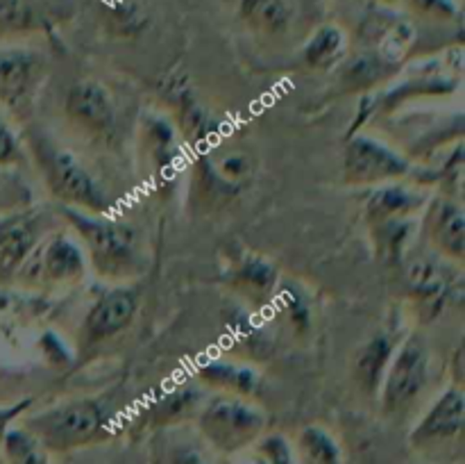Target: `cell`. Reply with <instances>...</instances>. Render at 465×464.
Returning a JSON list of instances; mask_svg holds the SVG:
<instances>
[{
    "label": "cell",
    "mask_w": 465,
    "mask_h": 464,
    "mask_svg": "<svg viewBox=\"0 0 465 464\" xmlns=\"http://www.w3.org/2000/svg\"><path fill=\"white\" fill-rule=\"evenodd\" d=\"M257 177V155L241 141L218 136L195 150L189 173V205L193 212L213 214L239 200Z\"/></svg>",
    "instance_id": "1"
},
{
    "label": "cell",
    "mask_w": 465,
    "mask_h": 464,
    "mask_svg": "<svg viewBox=\"0 0 465 464\" xmlns=\"http://www.w3.org/2000/svg\"><path fill=\"white\" fill-rule=\"evenodd\" d=\"M35 164L44 177L45 189L62 207L80 209L89 214H109L112 200L94 173L82 166L80 159L66 148H59L44 136H35L30 144Z\"/></svg>",
    "instance_id": "4"
},
{
    "label": "cell",
    "mask_w": 465,
    "mask_h": 464,
    "mask_svg": "<svg viewBox=\"0 0 465 464\" xmlns=\"http://www.w3.org/2000/svg\"><path fill=\"white\" fill-rule=\"evenodd\" d=\"M27 159L21 136L5 118H0V168H18Z\"/></svg>",
    "instance_id": "34"
},
{
    "label": "cell",
    "mask_w": 465,
    "mask_h": 464,
    "mask_svg": "<svg viewBox=\"0 0 465 464\" xmlns=\"http://www.w3.org/2000/svg\"><path fill=\"white\" fill-rule=\"evenodd\" d=\"M116 421L112 400L82 396L23 419V428L39 439L48 453H71L109 439Z\"/></svg>",
    "instance_id": "3"
},
{
    "label": "cell",
    "mask_w": 465,
    "mask_h": 464,
    "mask_svg": "<svg viewBox=\"0 0 465 464\" xmlns=\"http://www.w3.org/2000/svg\"><path fill=\"white\" fill-rule=\"evenodd\" d=\"M171 464H209L207 455L198 449V446L184 444L180 449L173 450Z\"/></svg>",
    "instance_id": "38"
},
{
    "label": "cell",
    "mask_w": 465,
    "mask_h": 464,
    "mask_svg": "<svg viewBox=\"0 0 465 464\" xmlns=\"http://www.w3.org/2000/svg\"><path fill=\"white\" fill-rule=\"evenodd\" d=\"M431 350L420 335L411 332L395 348L380 385L381 412L395 417L411 408L430 382Z\"/></svg>",
    "instance_id": "7"
},
{
    "label": "cell",
    "mask_w": 465,
    "mask_h": 464,
    "mask_svg": "<svg viewBox=\"0 0 465 464\" xmlns=\"http://www.w3.org/2000/svg\"><path fill=\"white\" fill-rule=\"evenodd\" d=\"M298 464H341V449L334 437L321 426H307L295 444Z\"/></svg>",
    "instance_id": "28"
},
{
    "label": "cell",
    "mask_w": 465,
    "mask_h": 464,
    "mask_svg": "<svg viewBox=\"0 0 465 464\" xmlns=\"http://www.w3.org/2000/svg\"><path fill=\"white\" fill-rule=\"evenodd\" d=\"M30 405H32V398H23L18 400V403L7 405V408H0V449H3V439L5 435H7L9 428L14 426V421H18V419L27 412Z\"/></svg>",
    "instance_id": "37"
},
{
    "label": "cell",
    "mask_w": 465,
    "mask_h": 464,
    "mask_svg": "<svg viewBox=\"0 0 465 464\" xmlns=\"http://www.w3.org/2000/svg\"><path fill=\"white\" fill-rule=\"evenodd\" d=\"M430 196L420 189L402 185V182H386L371 187V194L363 200V214L368 226L395 218H413L422 212Z\"/></svg>",
    "instance_id": "20"
},
{
    "label": "cell",
    "mask_w": 465,
    "mask_h": 464,
    "mask_svg": "<svg viewBox=\"0 0 465 464\" xmlns=\"http://www.w3.org/2000/svg\"><path fill=\"white\" fill-rule=\"evenodd\" d=\"M416 232L413 218H395V221L372 223L371 237L375 246V255L384 264H400L407 257L409 244Z\"/></svg>",
    "instance_id": "24"
},
{
    "label": "cell",
    "mask_w": 465,
    "mask_h": 464,
    "mask_svg": "<svg viewBox=\"0 0 465 464\" xmlns=\"http://www.w3.org/2000/svg\"><path fill=\"white\" fill-rule=\"evenodd\" d=\"M420 232L427 246L448 262L461 264L465 257V212L457 196H430L422 207Z\"/></svg>",
    "instance_id": "15"
},
{
    "label": "cell",
    "mask_w": 465,
    "mask_h": 464,
    "mask_svg": "<svg viewBox=\"0 0 465 464\" xmlns=\"http://www.w3.org/2000/svg\"><path fill=\"white\" fill-rule=\"evenodd\" d=\"M162 98L171 107L177 132L191 153L204 148L218 136H223V126L212 109L195 96L193 85L186 76H171L162 82Z\"/></svg>",
    "instance_id": "12"
},
{
    "label": "cell",
    "mask_w": 465,
    "mask_h": 464,
    "mask_svg": "<svg viewBox=\"0 0 465 464\" xmlns=\"http://www.w3.org/2000/svg\"><path fill=\"white\" fill-rule=\"evenodd\" d=\"M254 444H257V455L266 464H295L293 449L282 435L259 437Z\"/></svg>",
    "instance_id": "35"
},
{
    "label": "cell",
    "mask_w": 465,
    "mask_h": 464,
    "mask_svg": "<svg viewBox=\"0 0 465 464\" xmlns=\"http://www.w3.org/2000/svg\"><path fill=\"white\" fill-rule=\"evenodd\" d=\"M3 453L7 464H50L48 450L23 426L9 428L3 439Z\"/></svg>",
    "instance_id": "32"
},
{
    "label": "cell",
    "mask_w": 465,
    "mask_h": 464,
    "mask_svg": "<svg viewBox=\"0 0 465 464\" xmlns=\"http://www.w3.org/2000/svg\"><path fill=\"white\" fill-rule=\"evenodd\" d=\"M14 303H16V296L9 291V287H0V317L14 309Z\"/></svg>",
    "instance_id": "39"
},
{
    "label": "cell",
    "mask_w": 465,
    "mask_h": 464,
    "mask_svg": "<svg viewBox=\"0 0 465 464\" xmlns=\"http://www.w3.org/2000/svg\"><path fill=\"white\" fill-rule=\"evenodd\" d=\"M465 426V396L463 387H448L431 408L422 414L420 421L411 430L413 449H434V446L448 444L461 437Z\"/></svg>",
    "instance_id": "17"
},
{
    "label": "cell",
    "mask_w": 465,
    "mask_h": 464,
    "mask_svg": "<svg viewBox=\"0 0 465 464\" xmlns=\"http://www.w3.org/2000/svg\"><path fill=\"white\" fill-rule=\"evenodd\" d=\"M139 303L141 291L136 285L121 282L104 289L82 318V326L77 330V359L82 362L100 346L123 335L134 321Z\"/></svg>",
    "instance_id": "9"
},
{
    "label": "cell",
    "mask_w": 465,
    "mask_h": 464,
    "mask_svg": "<svg viewBox=\"0 0 465 464\" xmlns=\"http://www.w3.org/2000/svg\"><path fill=\"white\" fill-rule=\"evenodd\" d=\"M89 262L82 244L64 230L48 232L39 241L21 271L14 277L12 287L23 289H62V287H75L84 280L89 271Z\"/></svg>",
    "instance_id": "5"
},
{
    "label": "cell",
    "mask_w": 465,
    "mask_h": 464,
    "mask_svg": "<svg viewBox=\"0 0 465 464\" xmlns=\"http://www.w3.org/2000/svg\"><path fill=\"white\" fill-rule=\"evenodd\" d=\"M64 112L68 123L95 141H112L116 135V105L107 86L98 80H77L66 91Z\"/></svg>",
    "instance_id": "13"
},
{
    "label": "cell",
    "mask_w": 465,
    "mask_h": 464,
    "mask_svg": "<svg viewBox=\"0 0 465 464\" xmlns=\"http://www.w3.org/2000/svg\"><path fill=\"white\" fill-rule=\"evenodd\" d=\"M404 287L411 296L420 321H434L436 317L461 300V273L448 267V259L418 255L404 264Z\"/></svg>",
    "instance_id": "10"
},
{
    "label": "cell",
    "mask_w": 465,
    "mask_h": 464,
    "mask_svg": "<svg viewBox=\"0 0 465 464\" xmlns=\"http://www.w3.org/2000/svg\"><path fill=\"white\" fill-rule=\"evenodd\" d=\"M225 328L230 332L232 346L248 358H259L271 346V335L262 323H257V318L248 309H234L232 317L225 318Z\"/></svg>",
    "instance_id": "26"
},
{
    "label": "cell",
    "mask_w": 465,
    "mask_h": 464,
    "mask_svg": "<svg viewBox=\"0 0 465 464\" xmlns=\"http://www.w3.org/2000/svg\"><path fill=\"white\" fill-rule=\"evenodd\" d=\"M280 282L282 280L275 264L254 253L243 255L227 271V285H230V289L236 291L245 303L254 305V308L271 305Z\"/></svg>",
    "instance_id": "19"
},
{
    "label": "cell",
    "mask_w": 465,
    "mask_h": 464,
    "mask_svg": "<svg viewBox=\"0 0 465 464\" xmlns=\"http://www.w3.org/2000/svg\"><path fill=\"white\" fill-rule=\"evenodd\" d=\"M343 68V86L348 91L372 89V86L381 85V82H386L391 76L398 73V68L384 64L368 50L350 59Z\"/></svg>",
    "instance_id": "29"
},
{
    "label": "cell",
    "mask_w": 465,
    "mask_h": 464,
    "mask_svg": "<svg viewBox=\"0 0 465 464\" xmlns=\"http://www.w3.org/2000/svg\"><path fill=\"white\" fill-rule=\"evenodd\" d=\"M44 55L21 45L0 48V107L21 112L39 94L45 80Z\"/></svg>",
    "instance_id": "14"
},
{
    "label": "cell",
    "mask_w": 465,
    "mask_h": 464,
    "mask_svg": "<svg viewBox=\"0 0 465 464\" xmlns=\"http://www.w3.org/2000/svg\"><path fill=\"white\" fill-rule=\"evenodd\" d=\"M409 3L413 5L416 12L434 18V21H454L461 14L454 0H409Z\"/></svg>",
    "instance_id": "36"
},
{
    "label": "cell",
    "mask_w": 465,
    "mask_h": 464,
    "mask_svg": "<svg viewBox=\"0 0 465 464\" xmlns=\"http://www.w3.org/2000/svg\"><path fill=\"white\" fill-rule=\"evenodd\" d=\"M239 16L259 35H282L291 25V0H239Z\"/></svg>",
    "instance_id": "23"
},
{
    "label": "cell",
    "mask_w": 465,
    "mask_h": 464,
    "mask_svg": "<svg viewBox=\"0 0 465 464\" xmlns=\"http://www.w3.org/2000/svg\"><path fill=\"white\" fill-rule=\"evenodd\" d=\"M57 214L77 235L86 262L95 276L121 285V282L136 280L145 271L139 232L130 223L114 218L112 214H89L62 205Z\"/></svg>",
    "instance_id": "2"
},
{
    "label": "cell",
    "mask_w": 465,
    "mask_h": 464,
    "mask_svg": "<svg viewBox=\"0 0 465 464\" xmlns=\"http://www.w3.org/2000/svg\"><path fill=\"white\" fill-rule=\"evenodd\" d=\"M400 344V337L395 332L380 330L368 337L357 348L352 359V378L354 385L366 396H375L380 391L384 373L393 359L395 348Z\"/></svg>",
    "instance_id": "21"
},
{
    "label": "cell",
    "mask_w": 465,
    "mask_h": 464,
    "mask_svg": "<svg viewBox=\"0 0 465 464\" xmlns=\"http://www.w3.org/2000/svg\"><path fill=\"white\" fill-rule=\"evenodd\" d=\"M139 144L153 180L159 187L173 185V177L180 168V157L184 153V141L171 116H163L159 112H145L141 116Z\"/></svg>",
    "instance_id": "16"
},
{
    "label": "cell",
    "mask_w": 465,
    "mask_h": 464,
    "mask_svg": "<svg viewBox=\"0 0 465 464\" xmlns=\"http://www.w3.org/2000/svg\"><path fill=\"white\" fill-rule=\"evenodd\" d=\"M200 435L221 453L252 446L266 428V414L243 396L218 394L198 409Z\"/></svg>",
    "instance_id": "6"
},
{
    "label": "cell",
    "mask_w": 465,
    "mask_h": 464,
    "mask_svg": "<svg viewBox=\"0 0 465 464\" xmlns=\"http://www.w3.org/2000/svg\"><path fill=\"white\" fill-rule=\"evenodd\" d=\"M272 308L284 317V321L289 323L291 330L304 335L312 328V305H309L307 294L300 289V285L293 282H280L275 291V298H272Z\"/></svg>",
    "instance_id": "30"
},
{
    "label": "cell",
    "mask_w": 465,
    "mask_h": 464,
    "mask_svg": "<svg viewBox=\"0 0 465 464\" xmlns=\"http://www.w3.org/2000/svg\"><path fill=\"white\" fill-rule=\"evenodd\" d=\"M44 16L35 0H0V36H21L39 32Z\"/></svg>",
    "instance_id": "31"
},
{
    "label": "cell",
    "mask_w": 465,
    "mask_h": 464,
    "mask_svg": "<svg viewBox=\"0 0 465 464\" xmlns=\"http://www.w3.org/2000/svg\"><path fill=\"white\" fill-rule=\"evenodd\" d=\"M348 50V39L339 25H321L302 48V62L313 71L334 68Z\"/></svg>",
    "instance_id": "25"
},
{
    "label": "cell",
    "mask_w": 465,
    "mask_h": 464,
    "mask_svg": "<svg viewBox=\"0 0 465 464\" xmlns=\"http://www.w3.org/2000/svg\"><path fill=\"white\" fill-rule=\"evenodd\" d=\"M452 364L454 368H457V373H454V378H457V387H461V380H463V346H459L457 353H454L452 358Z\"/></svg>",
    "instance_id": "40"
},
{
    "label": "cell",
    "mask_w": 465,
    "mask_h": 464,
    "mask_svg": "<svg viewBox=\"0 0 465 464\" xmlns=\"http://www.w3.org/2000/svg\"><path fill=\"white\" fill-rule=\"evenodd\" d=\"M14 168H0V217L32 205V189Z\"/></svg>",
    "instance_id": "33"
},
{
    "label": "cell",
    "mask_w": 465,
    "mask_h": 464,
    "mask_svg": "<svg viewBox=\"0 0 465 464\" xmlns=\"http://www.w3.org/2000/svg\"><path fill=\"white\" fill-rule=\"evenodd\" d=\"M200 385L216 389L218 394L252 396L259 389V373L248 364H236L230 359H209L198 367Z\"/></svg>",
    "instance_id": "22"
},
{
    "label": "cell",
    "mask_w": 465,
    "mask_h": 464,
    "mask_svg": "<svg viewBox=\"0 0 465 464\" xmlns=\"http://www.w3.org/2000/svg\"><path fill=\"white\" fill-rule=\"evenodd\" d=\"M361 35L368 53L393 68L402 66L416 45V27L398 14H372Z\"/></svg>",
    "instance_id": "18"
},
{
    "label": "cell",
    "mask_w": 465,
    "mask_h": 464,
    "mask_svg": "<svg viewBox=\"0 0 465 464\" xmlns=\"http://www.w3.org/2000/svg\"><path fill=\"white\" fill-rule=\"evenodd\" d=\"M200 403H203V391L198 387L182 385L177 389L162 394L157 400H153L148 412L153 423L166 426V423H177L182 419L191 417L193 412H198Z\"/></svg>",
    "instance_id": "27"
},
{
    "label": "cell",
    "mask_w": 465,
    "mask_h": 464,
    "mask_svg": "<svg viewBox=\"0 0 465 464\" xmlns=\"http://www.w3.org/2000/svg\"><path fill=\"white\" fill-rule=\"evenodd\" d=\"M53 214L36 205H27L0 217V287L12 289L16 273L50 232Z\"/></svg>",
    "instance_id": "11"
},
{
    "label": "cell",
    "mask_w": 465,
    "mask_h": 464,
    "mask_svg": "<svg viewBox=\"0 0 465 464\" xmlns=\"http://www.w3.org/2000/svg\"><path fill=\"white\" fill-rule=\"evenodd\" d=\"M416 166L395 148L375 136L354 135L348 136L341 157V182L348 187H377L386 182H400L413 176Z\"/></svg>",
    "instance_id": "8"
}]
</instances>
